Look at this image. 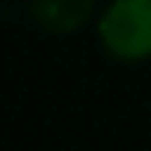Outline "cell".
I'll list each match as a JSON object with an SVG mask.
<instances>
[{
	"mask_svg": "<svg viewBox=\"0 0 151 151\" xmlns=\"http://www.w3.org/2000/svg\"><path fill=\"white\" fill-rule=\"evenodd\" d=\"M95 30L113 59L130 65L151 59V0H110Z\"/></svg>",
	"mask_w": 151,
	"mask_h": 151,
	"instance_id": "1",
	"label": "cell"
},
{
	"mask_svg": "<svg viewBox=\"0 0 151 151\" xmlns=\"http://www.w3.org/2000/svg\"><path fill=\"white\" fill-rule=\"evenodd\" d=\"M95 12V0H33V18L50 33H74Z\"/></svg>",
	"mask_w": 151,
	"mask_h": 151,
	"instance_id": "2",
	"label": "cell"
}]
</instances>
